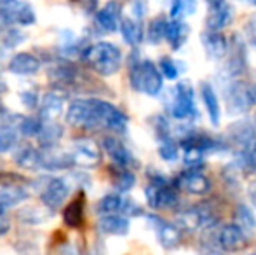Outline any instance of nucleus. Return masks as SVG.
Returning <instances> with one entry per match:
<instances>
[{"label":"nucleus","mask_w":256,"mask_h":255,"mask_svg":"<svg viewBox=\"0 0 256 255\" xmlns=\"http://www.w3.org/2000/svg\"><path fill=\"white\" fill-rule=\"evenodd\" d=\"M122 203H124V196L120 194H106L98 201V213L103 215H120Z\"/></svg>","instance_id":"2f4dec72"},{"label":"nucleus","mask_w":256,"mask_h":255,"mask_svg":"<svg viewBox=\"0 0 256 255\" xmlns=\"http://www.w3.org/2000/svg\"><path fill=\"white\" fill-rule=\"evenodd\" d=\"M180 154V147L176 142H172V138L169 140H162L158 143V156L164 161H176Z\"/></svg>","instance_id":"4c0bfd02"},{"label":"nucleus","mask_w":256,"mask_h":255,"mask_svg":"<svg viewBox=\"0 0 256 255\" xmlns=\"http://www.w3.org/2000/svg\"><path fill=\"white\" fill-rule=\"evenodd\" d=\"M98 105H100V124H102V128H106L115 133H124L129 123L128 116L120 109L104 102V100H100Z\"/></svg>","instance_id":"ddd939ff"},{"label":"nucleus","mask_w":256,"mask_h":255,"mask_svg":"<svg viewBox=\"0 0 256 255\" xmlns=\"http://www.w3.org/2000/svg\"><path fill=\"white\" fill-rule=\"evenodd\" d=\"M251 255H256V252H254V253H251Z\"/></svg>","instance_id":"5fc2aeb1"},{"label":"nucleus","mask_w":256,"mask_h":255,"mask_svg":"<svg viewBox=\"0 0 256 255\" xmlns=\"http://www.w3.org/2000/svg\"><path fill=\"white\" fill-rule=\"evenodd\" d=\"M20 138V128H18V121L12 123L7 116V121L0 124V154H6L12 150Z\"/></svg>","instance_id":"393cba45"},{"label":"nucleus","mask_w":256,"mask_h":255,"mask_svg":"<svg viewBox=\"0 0 256 255\" xmlns=\"http://www.w3.org/2000/svg\"><path fill=\"white\" fill-rule=\"evenodd\" d=\"M120 14H122L120 4L112 0L103 9H100L98 13H96V23H98L100 28L104 32H115L120 27Z\"/></svg>","instance_id":"dca6fc26"},{"label":"nucleus","mask_w":256,"mask_h":255,"mask_svg":"<svg viewBox=\"0 0 256 255\" xmlns=\"http://www.w3.org/2000/svg\"><path fill=\"white\" fill-rule=\"evenodd\" d=\"M148 218L154 222L155 231H157L158 243H160L164 248H168V250L176 248V246L182 243L183 229L180 227V225L171 224V222H166V220H162V218L155 217V215H150Z\"/></svg>","instance_id":"4468645a"},{"label":"nucleus","mask_w":256,"mask_h":255,"mask_svg":"<svg viewBox=\"0 0 256 255\" xmlns=\"http://www.w3.org/2000/svg\"><path fill=\"white\" fill-rule=\"evenodd\" d=\"M178 224L183 231L194 232L214 224V215H212L211 208H208L206 204H200V206L197 204V206L186 208V210L180 211Z\"/></svg>","instance_id":"423d86ee"},{"label":"nucleus","mask_w":256,"mask_h":255,"mask_svg":"<svg viewBox=\"0 0 256 255\" xmlns=\"http://www.w3.org/2000/svg\"><path fill=\"white\" fill-rule=\"evenodd\" d=\"M60 255H80V253H78V250L75 248L74 245H70V243H66V245L61 246Z\"/></svg>","instance_id":"a18cd8bd"},{"label":"nucleus","mask_w":256,"mask_h":255,"mask_svg":"<svg viewBox=\"0 0 256 255\" xmlns=\"http://www.w3.org/2000/svg\"><path fill=\"white\" fill-rule=\"evenodd\" d=\"M202 46L211 58H223L228 49V41L222 32L206 30L202 34Z\"/></svg>","instance_id":"a211bd4d"},{"label":"nucleus","mask_w":256,"mask_h":255,"mask_svg":"<svg viewBox=\"0 0 256 255\" xmlns=\"http://www.w3.org/2000/svg\"><path fill=\"white\" fill-rule=\"evenodd\" d=\"M84 58L89 67L100 75L110 77L122 67V53L112 42H96L84 51Z\"/></svg>","instance_id":"f257e3e1"},{"label":"nucleus","mask_w":256,"mask_h":255,"mask_svg":"<svg viewBox=\"0 0 256 255\" xmlns=\"http://www.w3.org/2000/svg\"><path fill=\"white\" fill-rule=\"evenodd\" d=\"M42 124H44V121L37 119V117H18V128H20L21 135H24V136H34V138H37L42 129Z\"/></svg>","instance_id":"72a5a7b5"},{"label":"nucleus","mask_w":256,"mask_h":255,"mask_svg":"<svg viewBox=\"0 0 256 255\" xmlns=\"http://www.w3.org/2000/svg\"><path fill=\"white\" fill-rule=\"evenodd\" d=\"M129 81L136 91L148 96H157L164 86V75L150 60H136L129 67Z\"/></svg>","instance_id":"f03ea898"},{"label":"nucleus","mask_w":256,"mask_h":255,"mask_svg":"<svg viewBox=\"0 0 256 255\" xmlns=\"http://www.w3.org/2000/svg\"><path fill=\"white\" fill-rule=\"evenodd\" d=\"M169 110L174 119H197L196 91L190 82H180L172 89V102L169 105Z\"/></svg>","instance_id":"20e7f679"},{"label":"nucleus","mask_w":256,"mask_h":255,"mask_svg":"<svg viewBox=\"0 0 256 255\" xmlns=\"http://www.w3.org/2000/svg\"><path fill=\"white\" fill-rule=\"evenodd\" d=\"M174 187L182 191L194 194V196H204L211 191V182L199 170H186L180 177H176Z\"/></svg>","instance_id":"9d476101"},{"label":"nucleus","mask_w":256,"mask_h":255,"mask_svg":"<svg viewBox=\"0 0 256 255\" xmlns=\"http://www.w3.org/2000/svg\"><path fill=\"white\" fill-rule=\"evenodd\" d=\"M180 67H182V65L178 62H174L172 58H169V56H164V58H160V62H158V70H160V74L164 75L166 79H171V81H174L180 75V70H182Z\"/></svg>","instance_id":"e433bc0d"},{"label":"nucleus","mask_w":256,"mask_h":255,"mask_svg":"<svg viewBox=\"0 0 256 255\" xmlns=\"http://www.w3.org/2000/svg\"><path fill=\"white\" fill-rule=\"evenodd\" d=\"M74 166L80 168H94L102 161V150H100L98 143L88 138L75 140L70 150Z\"/></svg>","instance_id":"0eeeda50"},{"label":"nucleus","mask_w":256,"mask_h":255,"mask_svg":"<svg viewBox=\"0 0 256 255\" xmlns=\"http://www.w3.org/2000/svg\"><path fill=\"white\" fill-rule=\"evenodd\" d=\"M166 30H168V21L164 18H155V20H152V23L148 25V32H146L148 42L158 44L162 39H166Z\"/></svg>","instance_id":"f704fd0d"},{"label":"nucleus","mask_w":256,"mask_h":255,"mask_svg":"<svg viewBox=\"0 0 256 255\" xmlns=\"http://www.w3.org/2000/svg\"><path fill=\"white\" fill-rule=\"evenodd\" d=\"M190 34V27L183 20H171L168 21V30H166V41L169 42L172 49H180L185 46Z\"/></svg>","instance_id":"b1692460"},{"label":"nucleus","mask_w":256,"mask_h":255,"mask_svg":"<svg viewBox=\"0 0 256 255\" xmlns=\"http://www.w3.org/2000/svg\"><path fill=\"white\" fill-rule=\"evenodd\" d=\"M234 224L244 231V234L250 238L256 232V217L250 206L246 204H239L234 211Z\"/></svg>","instance_id":"a878e982"},{"label":"nucleus","mask_w":256,"mask_h":255,"mask_svg":"<svg viewBox=\"0 0 256 255\" xmlns=\"http://www.w3.org/2000/svg\"><path fill=\"white\" fill-rule=\"evenodd\" d=\"M18 0H0V7H7V6H12V4H16Z\"/></svg>","instance_id":"09e8293b"},{"label":"nucleus","mask_w":256,"mask_h":255,"mask_svg":"<svg viewBox=\"0 0 256 255\" xmlns=\"http://www.w3.org/2000/svg\"><path fill=\"white\" fill-rule=\"evenodd\" d=\"M132 11H134V16L142 18L143 14H145V4H143V0H136V2L132 4Z\"/></svg>","instance_id":"c03bdc74"},{"label":"nucleus","mask_w":256,"mask_h":255,"mask_svg":"<svg viewBox=\"0 0 256 255\" xmlns=\"http://www.w3.org/2000/svg\"><path fill=\"white\" fill-rule=\"evenodd\" d=\"M9 70L16 75H34L40 70V60L32 53H20L9 62Z\"/></svg>","instance_id":"6ab92c4d"},{"label":"nucleus","mask_w":256,"mask_h":255,"mask_svg":"<svg viewBox=\"0 0 256 255\" xmlns=\"http://www.w3.org/2000/svg\"><path fill=\"white\" fill-rule=\"evenodd\" d=\"M197 9V0H171L169 14L172 20H182L185 16H192Z\"/></svg>","instance_id":"473e14b6"},{"label":"nucleus","mask_w":256,"mask_h":255,"mask_svg":"<svg viewBox=\"0 0 256 255\" xmlns=\"http://www.w3.org/2000/svg\"><path fill=\"white\" fill-rule=\"evenodd\" d=\"M63 107H64L63 96L58 95V93H48V95L42 96L38 116H40L42 121L52 123V121H56L63 114Z\"/></svg>","instance_id":"f3484780"},{"label":"nucleus","mask_w":256,"mask_h":255,"mask_svg":"<svg viewBox=\"0 0 256 255\" xmlns=\"http://www.w3.org/2000/svg\"><path fill=\"white\" fill-rule=\"evenodd\" d=\"M112 178H114V187L118 192H128L134 187L136 184V177L129 168H120V166H114L112 168Z\"/></svg>","instance_id":"c756f323"},{"label":"nucleus","mask_w":256,"mask_h":255,"mask_svg":"<svg viewBox=\"0 0 256 255\" xmlns=\"http://www.w3.org/2000/svg\"><path fill=\"white\" fill-rule=\"evenodd\" d=\"M89 255H102V253H100V252H98V250H96V248H92L91 252H89Z\"/></svg>","instance_id":"3c124183"},{"label":"nucleus","mask_w":256,"mask_h":255,"mask_svg":"<svg viewBox=\"0 0 256 255\" xmlns=\"http://www.w3.org/2000/svg\"><path fill=\"white\" fill-rule=\"evenodd\" d=\"M23 199H26V191H24V189L16 187V185L0 189V217H4V211H6L7 208L21 203Z\"/></svg>","instance_id":"7c9ffc66"},{"label":"nucleus","mask_w":256,"mask_h":255,"mask_svg":"<svg viewBox=\"0 0 256 255\" xmlns=\"http://www.w3.org/2000/svg\"><path fill=\"white\" fill-rule=\"evenodd\" d=\"M77 68L74 67L72 63H58L51 67V70H49V77H51L52 82H56V84H74L75 81H77Z\"/></svg>","instance_id":"bb28decb"},{"label":"nucleus","mask_w":256,"mask_h":255,"mask_svg":"<svg viewBox=\"0 0 256 255\" xmlns=\"http://www.w3.org/2000/svg\"><path fill=\"white\" fill-rule=\"evenodd\" d=\"M9 231V224H7V220L4 217H0V236L6 234V232Z\"/></svg>","instance_id":"49530a36"},{"label":"nucleus","mask_w":256,"mask_h":255,"mask_svg":"<svg viewBox=\"0 0 256 255\" xmlns=\"http://www.w3.org/2000/svg\"><path fill=\"white\" fill-rule=\"evenodd\" d=\"M98 102V98L74 100L66 109V123L72 124V126L102 128V124H100Z\"/></svg>","instance_id":"7ed1b4c3"},{"label":"nucleus","mask_w":256,"mask_h":255,"mask_svg":"<svg viewBox=\"0 0 256 255\" xmlns=\"http://www.w3.org/2000/svg\"><path fill=\"white\" fill-rule=\"evenodd\" d=\"M21 102L24 103L26 107H35L38 102V95L34 91V89H30V91H24L21 93Z\"/></svg>","instance_id":"a19ab883"},{"label":"nucleus","mask_w":256,"mask_h":255,"mask_svg":"<svg viewBox=\"0 0 256 255\" xmlns=\"http://www.w3.org/2000/svg\"><path fill=\"white\" fill-rule=\"evenodd\" d=\"M82 6V9L86 11L88 14H92V13H98V0H78Z\"/></svg>","instance_id":"79ce46f5"},{"label":"nucleus","mask_w":256,"mask_h":255,"mask_svg":"<svg viewBox=\"0 0 256 255\" xmlns=\"http://www.w3.org/2000/svg\"><path fill=\"white\" fill-rule=\"evenodd\" d=\"M254 152H256V145H254Z\"/></svg>","instance_id":"864d4df0"},{"label":"nucleus","mask_w":256,"mask_h":255,"mask_svg":"<svg viewBox=\"0 0 256 255\" xmlns=\"http://www.w3.org/2000/svg\"><path fill=\"white\" fill-rule=\"evenodd\" d=\"M23 41H24V34L14 27H7L6 30L0 34V42H2L4 48H7V49L16 48V46H20Z\"/></svg>","instance_id":"c9c22d12"},{"label":"nucleus","mask_w":256,"mask_h":255,"mask_svg":"<svg viewBox=\"0 0 256 255\" xmlns=\"http://www.w3.org/2000/svg\"><path fill=\"white\" fill-rule=\"evenodd\" d=\"M35 23V13L30 4L26 2H16L12 6L0 7V25L6 27H28Z\"/></svg>","instance_id":"6e6552de"},{"label":"nucleus","mask_w":256,"mask_h":255,"mask_svg":"<svg viewBox=\"0 0 256 255\" xmlns=\"http://www.w3.org/2000/svg\"><path fill=\"white\" fill-rule=\"evenodd\" d=\"M20 218L24 222V224H44L46 218H48V215L42 213L38 208H24V210L20 211Z\"/></svg>","instance_id":"58836bf2"},{"label":"nucleus","mask_w":256,"mask_h":255,"mask_svg":"<svg viewBox=\"0 0 256 255\" xmlns=\"http://www.w3.org/2000/svg\"><path fill=\"white\" fill-rule=\"evenodd\" d=\"M61 138H63V126L58 124L56 121H52V123L44 121L40 133H38V136H37V140H38V143H40L42 149L44 150L56 149L58 143L61 142Z\"/></svg>","instance_id":"5701e85b"},{"label":"nucleus","mask_w":256,"mask_h":255,"mask_svg":"<svg viewBox=\"0 0 256 255\" xmlns=\"http://www.w3.org/2000/svg\"><path fill=\"white\" fill-rule=\"evenodd\" d=\"M98 229L108 236H124L129 232V218L124 215H103L98 222Z\"/></svg>","instance_id":"aec40b11"},{"label":"nucleus","mask_w":256,"mask_h":255,"mask_svg":"<svg viewBox=\"0 0 256 255\" xmlns=\"http://www.w3.org/2000/svg\"><path fill=\"white\" fill-rule=\"evenodd\" d=\"M199 255H223L222 252H218V250H214V248H206L202 250Z\"/></svg>","instance_id":"de8ad7c7"},{"label":"nucleus","mask_w":256,"mask_h":255,"mask_svg":"<svg viewBox=\"0 0 256 255\" xmlns=\"http://www.w3.org/2000/svg\"><path fill=\"white\" fill-rule=\"evenodd\" d=\"M103 149L108 154L115 166L120 168H134L138 164L136 157L132 156V152L115 136H104L103 138Z\"/></svg>","instance_id":"9b49d317"},{"label":"nucleus","mask_w":256,"mask_h":255,"mask_svg":"<svg viewBox=\"0 0 256 255\" xmlns=\"http://www.w3.org/2000/svg\"><path fill=\"white\" fill-rule=\"evenodd\" d=\"M206 4H208L209 13H211V11H216V9H222V7H225L228 2H226V0H206Z\"/></svg>","instance_id":"37998d69"},{"label":"nucleus","mask_w":256,"mask_h":255,"mask_svg":"<svg viewBox=\"0 0 256 255\" xmlns=\"http://www.w3.org/2000/svg\"><path fill=\"white\" fill-rule=\"evenodd\" d=\"M200 98L204 102V107L208 110V116L211 119L212 126H218L220 124V119H222V107H220V100L216 96V91L212 89L211 84L204 82L200 86Z\"/></svg>","instance_id":"4be33fe9"},{"label":"nucleus","mask_w":256,"mask_h":255,"mask_svg":"<svg viewBox=\"0 0 256 255\" xmlns=\"http://www.w3.org/2000/svg\"><path fill=\"white\" fill-rule=\"evenodd\" d=\"M226 98H228V103L234 110H246L250 109L251 105L256 102L254 100V93L253 88H246L242 84H236L226 91Z\"/></svg>","instance_id":"412c9836"},{"label":"nucleus","mask_w":256,"mask_h":255,"mask_svg":"<svg viewBox=\"0 0 256 255\" xmlns=\"http://www.w3.org/2000/svg\"><path fill=\"white\" fill-rule=\"evenodd\" d=\"M120 215H124V217H140V215H143V208L131 197H124Z\"/></svg>","instance_id":"ea45409f"},{"label":"nucleus","mask_w":256,"mask_h":255,"mask_svg":"<svg viewBox=\"0 0 256 255\" xmlns=\"http://www.w3.org/2000/svg\"><path fill=\"white\" fill-rule=\"evenodd\" d=\"M0 117H7V112H6V109H4L2 103H0Z\"/></svg>","instance_id":"8fccbe9b"},{"label":"nucleus","mask_w":256,"mask_h":255,"mask_svg":"<svg viewBox=\"0 0 256 255\" xmlns=\"http://www.w3.org/2000/svg\"><path fill=\"white\" fill-rule=\"evenodd\" d=\"M68 192H70V187H68L64 178L60 177L48 178L44 187L40 189V199L49 210H58L66 201Z\"/></svg>","instance_id":"1a4fd4ad"},{"label":"nucleus","mask_w":256,"mask_h":255,"mask_svg":"<svg viewBox=\"0 0 256 255\" xmlns=\"http://www.w3.org/2000/svg\"><path fill=\"white\" fill-rule=\"evenodd\" d=\"M63 220L68 227H80L84 220V199L77 197L70 204H66L63 211Z\"/></svg>","instance_id":"c85d7f7f"},{"label":"nucleus","mask_w":256,"mask_h":255,"mask_svg":"<svg viewBox=\"0 0 256 255\" xmlns=\"http://www.w3.org/2000/svg\"><path fill=\"white\" fill-rule=\"evenodd\" d=\"M146 203L154 210H169V208H174L178 204V189L174 187V184H152L150 182L145 189Z\"/></svg>","instance_id":"39448f33"},{"label":"nucleus","mask_w":256,"mask_h":255,"mask_svg":"<svg viewBox=\"0 0 256 255\" xmlns=\"http://www.w3.org/2000/svg\"><path fill=\"white\" fill-rule=\"evenodd\" d=\"M14 163L24 170H44V150H38L35 147L20 145L14 152Z\"/></svg>","instance_id":"2eb2a0df"},{"label":"nucleus","mask_w":256,"mask_h":255,"mask_svg":"<svg viewBox=\"0 0 256 255\" xmlns=\"http://www.w3.org/2000/svg\"><path fill=\"white\" fill-rule=\"evenodd\" d=\"M253 93H254V100H256V86H254V88H253Z\"/></svg>","instance_id":"603ef678"},{"label":"nucleus","mask_w":256,"mask_h":255,"mask_svg":"<svg viewBox=\"0 0 256 255\" xmlns=\"http://www.w3.org/2000/svg\"><path fill=\"white\" fill-rule=\"evenodd\" d=\"M118 30H120V34H122V39H124L129 46H138L140 42L143 41L142 25L136 20H132V18H124V20L120 21Z\"/></svg>","instance_id":"cd10ccee"},{"label":"nucleus","mask_w":256,"mask_h":255,"mask_svg":"<svg viewBox=\"0 0 256 255\" xmlns=\"http://www.w3.org/2000/svg\"><path fill=\"white\" fill-rule=\"evenodd\" d=\"M248 236L244 234V231L240 227H237L236 224H226L220 229L218 232V245L223 252L226 253H236L240 252L242 248H246Z\"/></svg>","instance_id":"f8f14e48"}]
</instances>
